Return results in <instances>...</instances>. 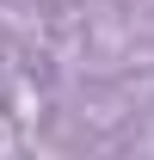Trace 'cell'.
Masks as SVG:
<instances>
[]
</instances>
